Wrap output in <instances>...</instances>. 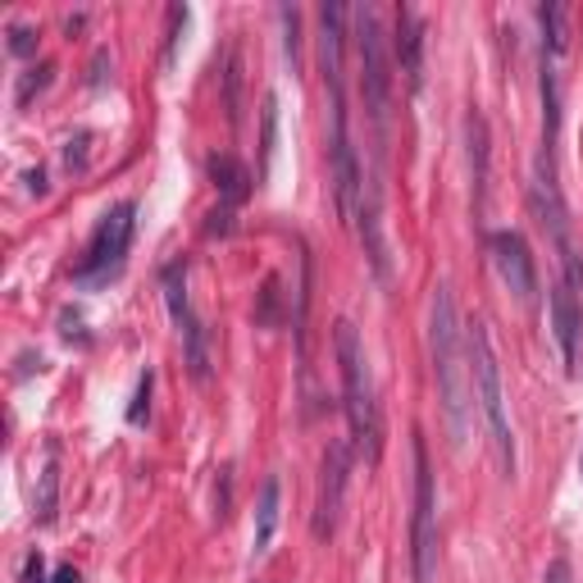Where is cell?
<instances>
[{
    "label": "cell",
    "mask_w": 583,
    "mask_h": 583,
    "mask_svg": "<svg viewBox=\"0 0 583 583\" xmlns=\"http://www.w3.org/2000/svg\"><path fill=\"white\" fill-rule=\"evenodd\" d=\"M278 497H283L278 478H265V483H260V502H256V533H251V547H256V556H265V552H269L274 533H278Z\"/></svg>",
    "instance_id": "obj_15"
},
{
    "label": "cell",
    "mask_w": 583,
    "mask_h": 583,
    "mask_svg": "<svg viewBox=\"0 0 583 583\" xmlns=\"http://www.w3.org/2000/svg\"><path fill=\"white\" fill-rule=\"evenodd\" d=\"M265 132H260V182L269 178V165H274V141H278V96L269 91L265 96V115H260Z\"/></svg>",
    "instance_id": "obj_17"
},
{
    "label": "cell",
    "mask_w": 583,
    "mask_h": 583,
    "mask_svg": "<svg viewBox=\"0 0 583 583\" xmlns=\"http://www.w3.org/2000/svg\"><path fill=\"white\" fill-rule=\"evenodd\" d=\"M165 302H169V315L178 324V337H182V356H187V369L197 383L210 378V333L206 324L197 319V310H191V297H187V265L174 260L165 269Z\"/></svg>",
    "instance_id": "obj_7"
},
{
    "label": "cell",
    "mask_w": 583,
    "mask_h": 583,
    "mask_svg": "<svg viewBox=\"0 0 583 583\" xmlns=\"http://www.w3.org/2000/svg\"><path fill=\"white\" fill-rule=\"evenodd\" d=\"M465 352H470L474 397H478L483 419H488V428H493V447H497L502 474L515 478V433H511L506 402H502V369H497V352H493V337H488V324H483V319H470V324H465Z\"/></svg>",
    "instance_id": "obj_3"
},
{
    "label": "cell",
    "mask_w": 583,
    "mask_h": 583,
    "mask_svg": "<svg viewBox=\"0 0 583 583\" xmlns=\"http://www.w3.org/2000/svg\"><path fill=\"white\" fill-rule=\"evenodd\" d=\"M552 328H556L565 369L574 374V369H579V337H583V306H579V297H574L570 283H561V287L552 292Z\"/></svg>",
    "instance_id": "obj_12"
},
{
    "label": "cell",
    "mask_w": 583,
    "mask_h": 583,
    "mask_svg": "<svg viewBox=\"0 0 583 583\" xmlns=\"http://www.w3.org/2000/svg\"><path fill=\"white\" fill-rule=\"evenodd\" d=\"M415 511H411V579L415 583H433L437 579V483H433V465H428V447L424 433L415 428Z\"/></svg>",
    "instance_id": "obj_5"
},
{
    "label": "cell",
    "mask_w": 583,
    "mask_h": 583,
    "mask_svg": "<svg viewBox=\"0 0 583 583\" xmlns=\"http://www.w3.org/2000/svg\"><path fill=\"white\" fill-rule=\"evenodd\" d=\"M579 470H583V456H579Z\"/></svg>",
    "instance_id": "obj_24"
},
{
    "label": "cell",
    "mask_w": 583,
    "mask_h": 583,
    "mask_svg": "<svg viewBox=\"0 0 583 583\" xmlns=\"http://www.w3.org/2000/svg\"><path fill=\"white\" fill-rule=\"evenodd\" d=\"M543 583H574L570 561H552V565H547V574H543Z\"/></svg>",
    "instance_id": "obj_22"
},
{
    "label": "cell",
    "mask_w": 583,
    "mask_h": 583,
    "mask_svg": "<svg viewBox=\"0 0 583 583\" xmlns=\"http://www.w3.org/2000/svg\"><path fill=\"white\" fill-rule=\"evenodd\" d=\"M465 132H470V182H474V206H483V191H488V123H483L478 110H470Z\"/></svg>",
    "instance_id": "obj_14"
},
{
    "label": "cell",
    "mask_w": 583,
    "mask_h": 583,
    "mask_svg": "<svg viewBox=\"0 0 583 583\" xmlns=\"http://www.w3.org/2000/svg\"><path fill=\"white\" fill-rule=\"evenodd\" d=\"M51 583H78V570H60Z\"/></svg>",
    "instance_id": "obj_23"
},
{
    "label": "cell",
    "mask_w": 583,
    "mask_h": 583,
    "mask_svg": "<svg viewBox=\"0 0 583 583\" xmlns=\"http://www.w3.org/2000/svg\"><path fill=\"white\" fill-rule=\"evenodd\" d=\"M278 19L287 28V60H292V69H297V10H278Z\"/></svg>",
    "instance_id": "obj_21"
},
{
    "label": "cell",
    "mask_w": 583,
    "mask_h": 583,
    "mask_svg": "<svg viewBox=\"0 0 583 583\" xmlns=\"http://www.w3.org/2000/svg\"><path fill=\"white\" fill-rule=\"evenodd\" d=\"M132 215H137L132 201H119L115 210H106V219L96 224L87 251H82V260H78V269H73V283H82V287H106V283L123 269V256H128V247H132Z\"/></svg>",
    "instance_id": "obj_6"
},
{
    "label": "cell",
    "mask_w": 583,
    "mask_h": 583,
    "mask_svg": "<svg viewBox=\"0 0 583 583\" xmlns=\"http://www.w3.org/2000/svg\"><path fill=\"white\" fill-rule=\"evenodd\" d=\"M206 174H210L219 201H224L228 210L251 197V174H247V165H241V160H233V156H210V160H206Z\"/></svg>",
    "instance_id": "obj_13"
},
{
    "label": "cell",
    "mask_w": 583,
    "mask_h": 583,
    "mask_svg": "<svg viewBox=\"0 0 583 583\" xmlns=\"http://www.w3.org/2000/svg\"><path fill=\"white\" fill-rule=\"evenodd\" d=\"M51 65H41V69H28L23 73V82H19V106H28L32 101V91H46V87H51Z\"/></svg>",
    "instance_id": "obj_18"
},
{
    "label": "cell",
    "mask_w": 583,
    "mask_h": 583,
    "mask_svg": "<svg viewBox=\"0 0 583 583\" xmlns=\"http://www.w3.org/2000/svg\"><path fill=\"white\" fill-rule=\"evenodd\" d=\"M146 411H151V369L137 378V397H132V406H128V424H141Z\"/></svg>",
    "instance_id": "obj_19"
},
{
    "label": "cell",
    "mask_w": 583,
    "mask_h": 583,
    "mask_svg": "<svg viewBox=\"0 0 583 583\" xmlns=\"http://www.w3.org/2000/svg\"><path fill=\"white\" fill-rule=\"evenodd\" d=\"M488 251H493L497 278L506 283L511 297H515L520 306H533V297H538V269H533L528 241H524L515 228H497V233L488 237Z\"/></svg>",
    "instance_id": "obj_9"
},
{
    "label": "cell",
    "mask_w": 583,
    "mask_h": 583,
    "mask_svg": "<svg viewBox=\"0 0 583 583\" xmlns=\"http://www.w3.org/2000/svg\"><path fill=\"white\" fill-rule=\"evenodd\" d=\"M356 19V56H360V82H365V106L374 119L378 141H387V119H393V65H387V46L374 6L352 10Z\"/></svg>",
    "instance_id": "obj_4"
},
{
    "label": "cell",
    "mask_w": 583,
    "mask_h": 583,
    "mask_svg": "<svg viewBox=\"0 0 583 583\" xmlns=\"http://www.w3.org/2000/svg\"><path fill=\"white\" fill-rule=\"evenodd\" d=\"M347 478H352V447L347 443H328L324 461H319V488H315V515H310V533L319 543H328L337 533V524H343Z\"/></svg>",
    "instance_id": "obj_8"
},
{
    "label": "cell",
    "mask_w": 583,
    "mask_h": 583,
    "mask_svg": "<svg viewBox=\"0 0 583 583\" xmlns=\"http://www.w3.org/2000/svg\"><path fill=\"white\" fill-rule=\"evenodd\" d=\"M56 497H60V465H56V452L46 456V470H41V493H37V520L51 524L56 520Z\"/></svg>",
    "instance_id": "obj_16"
},
{
    "label": "cell",
    "mask_w": 583,
    "mask_h": 583,
    "mask_svg": "<svg viewBox=\"0 0 583 583\" xmlns=\"http://www.w3.org/2000/svg\"><path fill=\"white\" fill-rule=\"evenodd\" d=\"M393 51H397V69L406 73V87L419 91V87H424V19H419L411 6L397 10Z\"/></svg>",
    "instance_id": "obj_11"
},
{
    "label": "cell",
    "mask_w": 583,
    "mask_h": 583,
    "mask_svg": "<svg viewBox=\"0 0 583 583\" xmlns=\"http://www.w3.org/2000/svg\"><path fill=\"white\" fill-rule=\"evenodd\" d=\"M10 51H14L19 60H28V56L37 51V32H32V28H10Z\"/></svg>",
    "instance_id": "obj_20"
},
{
    "label": "cell",
    "mask_w": 583,
    "mask_h": 583,
    "mask_svg": "<svg viewBox=\"0 0 583 583\" xmlns=\"http://www.w3.org/2000/svg\"><path fill=\"white\" fill-rule=\"evenodd\" d=\"M333 347H337V369H343V397H347L343 406H347V424H352V443L374 465L383 452V419H378V402H374L369 356H365V343H360L352 319L337 324Z\"/></svg>",
    "instance_id": "obj_2"
},
{
    "label": "cell",
    "mask_w": 583,
    "mask_h": 583,
    "mask_svg": "<svg viewBox=\"0 0 583 583\" xmlns=\"http://www.w3.org/2000/svg\"><path fill=\"white\" fill-rule=\"evenodd\" d=\"M428 352H433V378L437 393H443V411H447V433L452 447H465L470 433V365H465V347H461V315H456V297L447 283L433 287L428 302Z\"/></svg>",
    "instance_id": "obj_1"
},
{
    "label": "cell",
    "mask_w": 583,
    "mask_h": 583,
    "mask_svg": "<svg viewBox=\"0 0 583 583\" xmlns=\"http://www.w3.org/2000/svg\"><path fill=\"white\" fill-rule=\"evenodd\" d=\"M347 10L343 6H324L319 10V60H324V87L328 96H347V60H343V41H347Z\"/></svg>",
    "instance_id": "obj_10"
}]
</instances>
